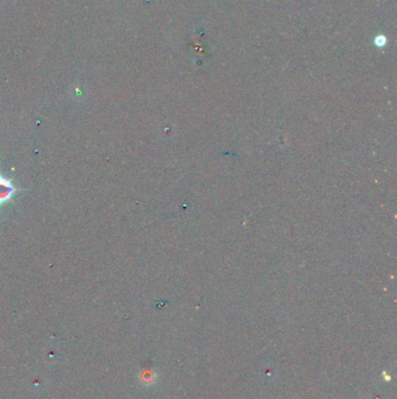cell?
Masks as SVG:
<instances>
[{
    "label": "cell",
    "mask_w": 397,
    "mask_h": 399,
    "mask_svg": "<svg viewBox=\"0 0 397 399\" xmlns=\"http://www.w3.org/2000/svg\"><path fill=\"white\" fill-rule=\"evenodd\" d=\"M19 189L13 184V181L3 174H0V207H4L12 202V200L18 194Z\"/></svg>",
    "instance_id": "1"
}]
</instances>
